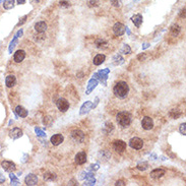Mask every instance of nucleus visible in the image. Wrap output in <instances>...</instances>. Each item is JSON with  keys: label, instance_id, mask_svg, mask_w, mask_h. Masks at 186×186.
I'll return each instance as SVG.
<instances>
[{"label": "nucleus", "instance_id": "f257e3e1", "mask_svg": "<svg viewBox=\"0 0 186 186\" xmlns=\"http://www.w3.org/2000/svg\"><path fill=\"white\" fill-rule=\"evenodd\" d=\"M115 96L118 98H124L127 96L128 92H129V85L125 82H119L115 85L114 89H113Z\"/></svg>", "mask_w": 186, "mask_h": 186}, {"label": "nucleus", "instance_id": "f03ea898", "mask_svg": "<svg viewBox=\"0 0 186 186\" xmlns=\"http://www.w3.org/2000/svg\"><path fill=\"white\" fill-rule=\"evenodd\" d=\"M117 123L122 127H127L131 123V115L128 112H120L116 117Z\"/></svg>", "mask_w": 186, "mask_h": 186}, {"label": "nucleus", "instance_id": "7ed1b4c3", "mask_svg": "<svg viewBox=\"0 0 186 186\" xmlns=\"http://www.w3.org/2000/svg\"><path fill=\"white\" fill-rule=\"evenodd\" d=\"M109 73H110V69L105 68V69L100 70V71H98L97 73L94 74L93 78H96L98 82H103L104 85H106V80H107V78H108Z\"/></svg>", "mask_w": 186, "mask_h": 186}, {"label": "nucleus", "instance_id": "20e7f679", "mask_svg": "<svg viewBox=\"0 0 186 186\" xmlns=\"http://www.w3.org/2000/svg\"><path fill=\"white\" fill-rule=\"evenodd\" d=\"M80 179H82V180H85V183L83 184L85 185H95L96 183V179L95 177H94V175L92 174V173H85V172H82V174H80Z\"/></svg>", "mask_w": 186, "mask_h": 186}, {"label": "nucleus", "instance_id": "39448f33", "mask_svg": "<svg viewBox=\"0 0 186 186\" xmlns=\"http://www.w3.org/2000/svg\"><path fill=\"white\" fill-rule=\"evenodd\" d=\"M126 147H127V144H126V142H124L123 140H118L113 142V149H114V151H116L117 153L119 154H122L124 151H126Z\"/></svg>", "mask_w": 186, "mask_h": 186}, {"label": "nucleus", "instance_id": "423d86ee", "mask_svg": "<svg viewBox=\"0 0 186 186\" xmlns=\"http://www.w3.org/2000/svg\"><path fill=\"white\" fill-rule=\"evenodd\" d=\"M71 137L74 142L80 144V142H82L85 140V134H83L82 130H73L71 132Z\"/></svg>", "mask_w": 186, "mask_h": 186}, {"label": "nucleus", "instance_id": "0eeeda50", "mask_svg": "<svg viewBox=\"0 0 186 186\" xmlns=\"http://www.w3.org/2000/svg\"><path fill=\"white\" fill-rule=\"evenodd\" d=\"M129 145L134 149H140L144 147V142H142V140H140L138 137H133L130 140Z\"/></svg>", "mask_w": 186, "mask_h": 186}, {"label": "nucleus", "instance_id": "6e6552de", "mask_svg": "<svg viewBox=\"0 0 186 186\" xmlns=\"http://www.w3.org/2000/svg\"><path fill=\"white\" fill-rule=\"evenodd\" d=\"M125 29L126 27L121 23H116L113 25V32L116 36H122L125 33Z\"/></svg>", "mask_w": 186, "mask_h": 186}, {"label": "nucleus", "instance_id": "1a4fd4ad", "mask_svg": "<svg viewBox=\"0 0 186 186\" xmlns=\"http://www.w3.org/2000/svg\"><path fill=\"white\" fill-rule=\"evenodd\" d=\"M56 105H57V108H58L61 112H66V111L68 110V108H69V103L67 102V100L63 99V98L59 99L58 101L56 102Z\"/></svg>", "mask_w": 186, "mask_h": 186}, {"label": "nucleus", "instance_id": "9d476101", "mask_svg": "<svg viewBox=\"0 0 186 186\" xmlns=\"http://www.w3.org/2000/svg\"><path fill=\"white\" fill-rule=\"evenodd\" d=\"M142 128L145 129V130L153 129V127H154L153 119H151V117H149V116H145L144 118L142 119Z\"/></svg>", "mask_w": 186, "mask_h": 186}, {"label": "nucleus", "instance_id": "9b49d317", "mask_svg": "<svg viewBox=\"0 0 186 186\" xmlns=\"http://www.w3.org/2000/svg\"><path fill=\"white\" fill-rule=\"evenodd\" d=\"M1 167L4 169V171H6V172H13V171L16 169V164L11 161H3L1 163Z\"/></svg>", "mask_w": 186, "mask_h": 186}, {"label": "nucleus", "instance_id": "f8f14e48", "mask_svg": "<svg viewBox=\"0 0 186 186\" xmlns=\"http://www.w3.org/2000/svg\"><path fill=\"white\" fill-rule=\"evenodd\" d=\"M25 182L27 185L30 186H34V185H37L38 183V177L34 174H29L25 179Z\"/></svg>", "mask_w": 186, "mask_h": 186}, {"label": "nucleus", "instance_id": "ddd939ff", "mask_svg": "<svg viewBox=\"0 0 186 186\" xmlns=\"http://www.w3.org/2000/svg\"><path fill=\"white\" fill-rule=\"evenodd\" d=\"M93 109V103H92L91 101H87L85 104L82 106V108H80V115H85L87 114V113L89 112V111Z\"/></svg>", "mask_w": 186, "mask_h": 186}, {"label": "nucleus", "instance_id": "4468645a", "mask_svg": "<svg viewBox=\"0 0 186 186\" xmlns=\"http://www.w3.org/2000/svg\"><path fill=\"white\" fill-rule=\"evenodd\" d=\"M98 158L100 159V161L102 162H107L109 161V159L111 158V154L107 149H103V151H100L98 154Z\"/></svg>", "mask_w": 186, "mask_h": 186}, {"label": "nucleus", "instance_id": "2eb2a0df", "mask_svg": "<svg viewBox=\"0 0 186 186\" xmlns=\"http://www.w3.org/2000/svg\"><path fill=\"white\" fill-rule=\"evenodd\" d=\"M51 144H52L53 145H59L61 144L62 142H63L64 140V137L63 135L60 133H57V134H54V135L51 137Z\"/></svg>", "mask_w": 186, "mask_h": 186}, {"label": "nucleus", "instance_id": "dca6fc26", "mask_svg": "<svg viewBox=\"0 0 186 186\" xmlns=\"http://www.w3.org/2000/svg\"><path fill=\"white\" fill-rule=\"evenodd\" d=\"M98 80H96V78H92V80H89V82H87V95H89V94L92 93V92L94 91V89H96V87L98 85Z\"/></svg>", "mask_w": 186, "mask_h": 186}, {"label": "nucleus", "instance_id": "f3484780", "mask_svg": "<svg viewBox=\"0 0 186 186\" xmlns=\"http://www.w3.org/2000/svg\"><path fill=\"white\" fill-rule=\"evenodd\" d=\"M87 162V154L85 151H80L75 156V163L78 165H82Z\"/></svg>", "mask_w": 186, "mask_h": 186}, {"label": "nucleus", "instance_id": "a211bd4d", "mask_svg": "<svg viewBox=\"0 0 186 186\" xmlns=\"http://www.w3.org/2000/svg\"><path fill=\"white\" fill-rule=\"evenodd\" d=\"M25 58V52L23 50H18L16 53H14L13 59L16 63H20Z\"/></svg>", "mask_w": 186, "mask_h": 186}, {"label": "nucleus", "instance_id": "6ab92c4d", "mask_svg": "<svg viewBox=\"0 0 186 186\" xmlns=\"http://www.w3.org/2000/svg\"><path fill=\"white\" fill-rule=\"evenodd\" d=\"M165 175V171L163 169H155L151 172V177L153 179H159Z\"/></svg>", "mask_w": 186, "mask_h": 186}, {"label": "nucleus", "instance_id": "aec40b11", "mask_svg": "<svg viewBox=\"0 0 186 186\" xmlns=\"http://www.w3.org/2000/svg\"><path fill=\"white\" fill-rule=\"evenodd\" d=\"M35 30L36 32H38L40 34L45 33L47 31V23L45 21H39V23H37L35 25Z\"/></svg>", "mask_w": 186, "mask_h": 186}, {"label": "nucleus", "instance_id": "412c9836", "mask_svg": "<svg viewBox=\"0 0 186 186\" xmlns=\"http://www.w3.org/2000/svg\"><path fill=\"white\" fill-rule=\"evenodd\" d=\"M16 116L20 117V118H25L27 116V111L23 106H18L16 108Z\"/></svg>", "mask_w": 186, "mask_h": 186}, {"label": "nucleus", "instance_id": "4be33fe9", "mask_svg": "<svg viewBox=\"0 0 186 186\" xmlns=\"http://www.w3.org/2000/svg\"><path fill=\"white\" fill-rule=\"evenodd\" d=\"M9 134L12 140H18V138H20V136L23 135V131H21L20 128L16 127V128H13V129L9 132Z\"/></svg>", "mask_w": 186, "mask_h": 186}, {"label": "nucleus", "instance_id": "5701e85b", "mask_svg": "<svg viewBox=\"0 0 186 186\" xmlns=\"http://www.w3.org/2000/svg\"><path fill=\"white\" fill-rule=\"evenodd\" d=\"M131 20L136 27H140L142 23V14H134L131 18Z\"/></svg>", "mask_w": 186, "mask_h": 186}, {"label": "nucleus", "instance_id": "b1692460", "mask_svg": "<svg viewBox=\"0 0 186 186\" xmlns=\"http://www.w3.org/2000/svg\"><path fill=\"white\" fill-rule=\"evenodd\" d=\"M16 82V78L14 75H8L5 78V85L7 87H12Z\"/></svg>", "mask_w": 186, "mask_h": 186}, {"label": "nucleus", "instance_id": "393cba45", "mask_svg": "<svg viewBox=\"0 0 186 186\" xmlns=\"http://www.w3.org/2000/svg\"><path fill=\"white\" fill-rule=\"evenodd\" d=\"M105 59H106V56H105L104 54H98V55H96V57L94 58L93 63L97 66L101 65V64L105 61Z\"/></svg>", "mask_w": 186, "mask_h": 186}, {"label": "nucleus", "instance_id": "a878e982", "mask_svg": "<svg viewBox=\"0 0 186 186\" xmlns=\"http://www.w3.org/2000/svg\"><path fill=\"white\" fill-rule=\"evenodd\" d=\"M96 47H97L98 49L104 50V49L108 48V42L105 41L104 39H98L97 41H96Z\"/></svg>", "mask_w": 186, "mask_h": 186}, {"label": "nucleus", "instance_id": "bb28decb", "mask_svg": "<svg viewBox=\"0 0 186 186\" xmlns=\"http://www.w3.org/2000/svg\"><path fill=\"white\" fill-rule=\"evenodd\" d=\"M180 31H181V27H179L178 25H176V23H175V25H173L172 27H170L171 35L175 36V37H176V36H178V34L180 33Z\"/></svg>", "mask_w": 186, "mask_h": 186}, {"label": "nucleus", "instance_id": "cd10ccee", "mask_svg": "<svg viewBox=\"0 0 186 186\" xmlns=\"http://www.w3.org/2000/svg\"><path fill=\"white\" fill-rule=\"evenodd\" d=\"M113 129H114V125H113L112 122H106V123H105L104 129H103V131L105 132V133L109 134Z\"/></svg>", "mask_w": 186, "mask_h": 186}, {"label": "nucleus", "instance_id": "c85d7f7f", "mask_svg": "<svg viewBox=\"0 0 186 186\" xmlns=\"http://www.w3.org/2000/svg\"><path fill=\"white\" fill-rule=\"evenodd\" d=\"M124 63V58L121 55H116V56H114V58H113V64L114 65H121V64Z\"/></svg>", "mask_w": 186, "mask_h": 186}, {"label": "nucleus", "instance_id": "c756f323", "mask_svg": "<svg viewBox=\"0 0 186 186\" xmlns=\"http://www.w3.org/2000/svg\"><path fill=\"white\" fill-rule=\"evenodd\" d=\"M3 6L5 9H11L14 7V0H4Z\"/></svg>", "mask_w": 186, "mask_h": 186}, {"label": "nucleus", "instance_id": "7c9ffc66", "mask_svg": "<svg viewBox=\"0 0 186 186\" xmlns=\"http://www.w3.org/2000/svg\"><path fill=\"white\" fill-rule=\"evenodd\" d=\"M120 53H122V54H130L131 53V49H130V47L127 44H124L122 48L120 49Z\"/></svg>", "mask_w": 186, "mask_h": 186}, {"label": "nucleus", "instance_id": "2f4dec72", "mask_svg": "<svg viewBox=\"0 0 186 186\" xmlns=\"http://www.w3.org/2000/svg\"><path fill=\"white\" fill-rule=\"evenodd\" d=\"M136 168H137L140 171H145L147 168H149V164H147V162H140V163L137 164Z\"/></svg>", "mask_w": 186, "mask_h": 186}, {"label": "nucleus", "instance_id": "473e14b6", "mask_svg": "<svg viewBox=\"0 0 186 186\" xmlns=\"http://www.w3.org/2000/svg\"><path fill=\"white\" fill-rule=\"evenodd\" d=\"M9 178H10V180H11V185H18V184H20V180L16 178V176L13 174V173L10 172Z\"/></svg>", "mask_w": 186, "mask_h": 186}, {"label": "nucleus", "instance_id": "72a5a7b5", "mask_svg": "<svg viewBox=\"0 0 186 186\" xmlns=\"http://www.w3.org/2000/svg\"><path fill=\"white\" fill-rule=\"evenodd\" d=\"M43 177H44V179L46 181H52L56 178V175L52 174V173H46V174H44V176Z\"/></svg>", "mask_w": 186, "mask_h": 186}, {"label": "nucleus", "instance_id": "f704fd0d", "mask_svg": "<svg viewBox=\"0 0 186 186\" xmlns=\"http://www.w3.org/2000/svg\"><path fill=\"white\" fill-rule=\"evenodd\" d=\"M16 44H18V37H16V36H14L13 41H11V43H10V45H9V48H8V51H9V53L12 52V49L16 47Z\"/></svg>", "mask_w": 186, "mask_h": 186}, {"label": "nucleus", "instance_id": "c9c22d12", "mask_svg": "<svg viewBox=\"0 0 186 186\" xmlns=\"http://www.w3.org/2000/svg\"><path fill=\"white\" fill-rule=\"evenodd\" d=\"M35 132H36V134H37L38 136H46V134H45L44 130H42L41 128H39V127H36L35 128Z\"/></svg>", "mask_w": 186, "mask_h": 186}, {"label": "nucleus", "instance_id": "e433bc0d", "mask_svg": "<svg viewBox=\"0 0 186 186\" xmlns=\"http://www.w3.org/2000/svg\"><path fill=\"white\" fill-rule=\"evenodd\" d=\"M51 122H52V118H51L50 116H46L44 117V120H43V123L45 124V125L49 126L51 124Z\"/></svg>", "mask_w": 186, "mask_h": 186}, {"label": "nucleus", "instance_id": "4c0bfd02", "mask_svg": "<svg viewBox=\"0 0 186 186\" xmlns=\"http://www.w3.org/2000/svg\"><path fill=\"white\" fill-rule=\"evenodd\" d=\"M87 4H89V7H96V6L99 5V2H98L97 0H89Z\"/></svg>", "mask_w": 186, "mask_h": 186}, {"label": "nucleus", "instance_id": "58836bf2", "mask_svg": "<svg viewBox=\"0 0 186 186\" xmlns=\"http://www.w3.org/2000/svg\"><path fill=\"white\" fill-rule=\"evenodd\" d=\"M179 131H180L181 134L185 135L186 134V123H182L180 125V128H179Z\"/></svg>", "mask_w": 186, "mask_h": 186}, {"label": "nucleus", "instance_id": "ea45409f", "mask_svg": "<svg viewBox=\"0 0 186 186\" xmlns=\"http://www.w3.org/2000/svg\"><path fill=\"white\" fill-rule=\"evenodd\" d=\"M111 3L115 7H120L121 6V0H111Z\"/></svg>", "mask_w": 186, "mask_h": 186}, {"label": "nucleus", "instance_id": "a19ab883", "mask_svg": "<svg viewBox=\"0 0 186 186\" xmlns=\"http://www.w3.org/2000/svg\"><path fill=\"white\" fill-rule=\"evenodd\" d=\"M181 115V113L180 112H177V113H174V111H171L170 112V116L172 117V118H174V119H177L179 116Z\"/></svg>", "mask_w": 186, "mask_h": 186}, {"label": "nucleus", "instance_id": "79ce46f5", "mask_svg": "<svg viewBox=\"0 0 186 186\" xmlns=\"http://www.w3.org/2000/svg\"><path fill=\"white\" fill-rule=\"evenodd\" d=\"M99 164H93V165H91L89 166V170L91 171H97V170H99Z\"/></svg>", "mask_w": 186, "mask_h": 186}, {"label": "nucleus", "instance_id": "37998d69", "mask_svg": "<svg viewBox=\"0 0 186 186\" xmlns=\"http://www.w3.org/2000/svg\"><path fill=\"white\" fill-rule=\"evenodd\" d=\"M60 6L61 7H65V8H67V7H69L70 6V3L69 2H67V1H60Z\"/></svg>", "mask_w": 186, "mask_h": 186}, {"label": "nucleus", "instance_id": "c03bdc74", "mask_svg": "<svg viewBox=\"0 0 186 186\" xmlns=\"http://www.w3.org/2000/svg\"><path fill=\"white\" fill-rule=\"evenodd\" d=\"M27 16H23V18H21L20 23H18V27H20V25H23V23H25V20H27Z\"/></svg>", "mask_w": 186, "mask_h": 186}, {"label": "nucleus", "instance_id": "a18cd8bd", "mask_svg": "<svg viewBox=\"0 0 186 186\" xmlns=\"http://www.w3.org/2000/svg\"><path fill=\"white\" fill-rule=\"evenodd\" d=\"M145 57H147V55L144 54V53H142V54H140V55H138V57L137 58L140 59V60H144V59H145Z\"/></svg>", "mask_w": 186, "mask_h": 186}, {"label": "nucleus", "instance_id": "49530a36", "mask_svg": "<svg viewBox=\"0 0 186 186\" xmlns=\"http://www.w3.org/2000/svg\"><path fill=\"white\" fill-rule=\"evenodd\" d=\"M4 182H5V177L2 174H0V184H3Z\"/></svg>", "mask_w": 186, "mask_h": 186}, {"label": "nucleus", "instance_id": "de8ad7c7", "mask_svg": "<svg viewBox=\"0 0 186 186\" xmlns=\"http://www.w3.org/2000/svg\"><path fill=\"white\" fill-rule=\"evenodd\" d=\"M115 185H120V186H125V183L123 182V181H121V180H119V181H117L116 183H115Z\"/></svg>", "mask_w": 186, "mask_h": 186}, {"label": "nucleus", "instance_id": "09e8293b", "mask_svg": "<svg viewBox=\"0 0 186 186\" xmlns=\"http://www.w3.org/2000/svg\"><path fill=\"white\" fill-rule=\"evenodd\" d=\"M23 30L20 29V31H18V33H16V37H18H18H21V36H23Z\"/></svg>", "mask_w": 186, "mask_h": 186}, {"label": "nucleus", "instance_id": "8fccbe9b", "mask_svg": "<svg viewBox=\"0 0 186 186\" xmlns=\"http://www.w3.org/2000/svg\"><path fill=\"white\" fill-rule=\"evenodd\" d=\"M149 46H151V45H149V43H144V45H142V50H144V49L149 48Z\"/></svg>", "mask_w": 186, "mask_h": 186}, {"label": "nucleus", "instance_id": "3c124183", "mask_svg": "<svg viewBox=\"0 0 186 186\" xmlns=\"http://www.w3.org/2000/svg\"><path fill=\"white\" fill-rule=\"evenodd\" d=\"M40 1H41V0H30V2H31L32 4H38Z\"/></svg>", "mask_w": 186, "mask_h": 186}, {"label": "nucleus", "instance_id": "603ef678", "mask_svg": "<svg viewBox=\"0 0 186 186\" xmlns=\"http://www.w3.org/2000/svg\"><path fill=\"white\" fill-rule=\"evenodd\" d=\"M180 16L181 18H185V8H183V10H181Z\"/></svg>", "mask_w": 186, "mask_h": 186}, {"label": "nucleus", "instance_id": "864d4df0", "mask_svg": "<svg viewBox=\"0 0 186 186\" xmlns=\"http://www.w3.org/2000/svg\"><path fill=\"white\" fill-rule=\"evenodd\" d=\"M99 103V98H96V101H95V104H93V108H95L96 106Z\"/></svg>", "mask_w": 186, "mask_h": 186}, {"label": "nucleus", "instance_id": "5fc2aeb1", "mask_svg": "<svg viewBox=\"0 0 186 186\" xmlns=\"http://www.w3.org/2000/svg\"><path fill=\"white\" fill-rule=\"evenodd\" d=\"M16 1H18V4H20H20H23V3H25V0H16Z\"/></svg>", "mask_w": 186, "mask_h": 186}, {"label": "nucleus", "instance_id": "6e6d98bb", "mask_svg": "<svg viewBox=\"0 0 186 186\" xmlns=\"http://www.w3.org/2000/svg\"><path fill=\"white\" fill-rule=\"evenodd\" d=\"M125 31L127 32V35H130V31H129V29H128V27H126Z\"/></svg>", "mask_w": 186, "mask_h": 186}, {"label": "nucleus", "instance_id": "4d7b16f0", "mask_svg": "<svg viewBox=\"0 0 186 186\" xmlns=\"http://www.w3.org/2000/svg\"><path fill=\"white\" fill-rule=\"evenodd\" d=\"M134 1H137V0H134Z\"/></svg>", "mask_w": 186, "mask_h": 186}]
</instances>
